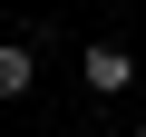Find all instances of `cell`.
<instances>
[{
    "mask_svg": "<svg viewBox=\"0 0 146 137\" xmlns=\"http://www.w3.org/2000/svg\"><path fill=\"white\" fill-rule=\"evenodd\" d=\"M78 79H88V98H127V88H136V49H117V39H88Z\"/></svg>",
    "mask_w": 146,
    "mask_h": 137,
    "instance_id": "6da1fadb",
    "label": "cell"
},
{
    "mask_svg": "<svg viewBox=\"0 0 146 137\" xmlns=\"http://www.w3.org/2000/svg\"><path fill=\"white\" fill-rule=\"evenodd\" d=\"M136 137H146V118H136Z\"/></svg>",
    "mask_w": 146,
    "mask_h": 137,
    "instance_id": "3957f363",
    "label": "cell"
},
{
    "mask_svg": "<svg viewBox=\"0 0 146 137\" xmlns=\"http://www.w3.org/2000/svg\"><path fill=\"white\" fill-rule=\"evenodd\" d=\"M39 88V49L29 39H0V98H29Z\"/></svg>",
    "mask_w": 146,
    "mask_h": 137,
    "instance_id": "7a4b0ae2",
    "label": "cell"
}]
</instances>
